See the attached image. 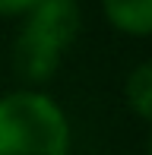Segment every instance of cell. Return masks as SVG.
Listing matches in <instances>:
<instances>
[{
  "label": "cell",
  "instance_id": "obj_1",
  "mask_svg": "<svg viewBox=\"0 0 152 155\" xmlns=\"http://www.w3.org/2000/svg\"><path fill=\"white\" fill-rule=\"evenodd\" d=\"M0 155H70V120L51 95L35 89L0 98Z\"/></svg>",
  "mask_w": 152,
  "mask_h": 155
},
{
  "label": "cell",
  "instance_id": "obj_6",
  "mask_svg": "<svg viewBox=\"0 0 152 155\" xmlns=\"http://www.w3.org/2000/svg\"><path fill=\"white\" fill-rule=\"evenodd\" d=\"M146 155H152V136H149V146H146Z\"/></svg>",
  "mask_w": 152,
  "mask_h": 155
},
{
  "label": "cell",
  "instance_id": "obj_5",
  "mask_svg": "<svg viewBox=\"0 0 152 155\" xmlns=\"http://www.w3.org/2000/svg\"><path fill=\"white\" fill-rule=\"evenodd\" d=\"M35 6V0H0V16H22Z\"/></svg>",
  "mask_w": 152,
  "mask_h": 155
},
{
  "label": "cell",
  "instance_id": "obj_3",
  "mask_svg": "<svg viewBox=\"0 0 152 155\" xmlns=\"http://www.w3.org/2000/svg\"><path fill=\"white\" fill-rule=\"evenodd\" d=\"M101 10L117 32L133 38L152 35V0H101Z\"/></svg>",
  "mask_w": 152,
  "mask_h": 155
},
{
  "label": "cell",
  "instance_id": "obj_2",
  "mask_svg": "<svg viewBox=\"0 0 152 155\" xmlns=\"http://www.w3.org/2000/svg\"><path fill=\"white\" fill-rule=\"evenodd\" d=\"M16 38V70L29 82H45L60 67V57L70 51L79 35L82 16L76 0H35Z\"/></svg>",
  "mask_w": 152,
  "mask_h": 155
},
{
  "label": "cell",
  "instance_id": "obj_4",
  "mask_svg": "<svg viewBox=\"0 0 152 155\" xmlns=\"http://www.w3.org/2000/svg\"><path fill=\"white\" fill-rule=\"evenodd\" d=\"M124 98H127V108L133 111L140 120L152 124V60L136 63V67L127 73Z\"/></svg>",
  "mask_w": 152,
  "mask_h": 155
}]
</instances>
